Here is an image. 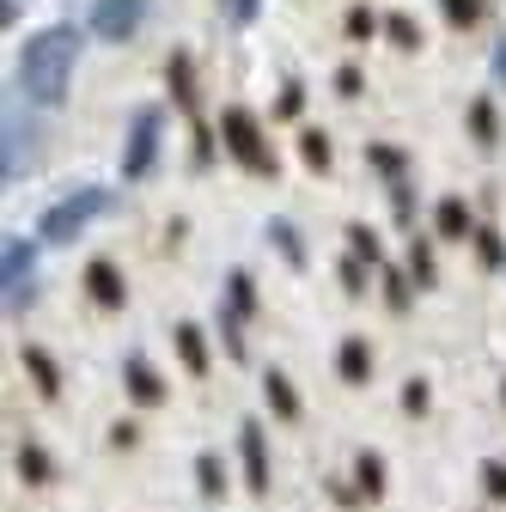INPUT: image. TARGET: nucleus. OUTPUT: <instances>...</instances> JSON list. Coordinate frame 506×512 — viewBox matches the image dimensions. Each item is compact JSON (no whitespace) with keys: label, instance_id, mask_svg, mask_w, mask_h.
<instances>
[{"label":"nucleus","instance_id":"a878e982","mask_svg":"<svg viewBox=\"0 0 506 512\" xmlns=\"http://www.w3.org/2000/svg\"><path fill=\"white\" fill-rule=\"evenodd\" d=\"M366 159H372V171H385V177H409V159L397 147H372Z\"/></svg>","mask_w":506,"mask_h":512},{"label":"nucleus","instance_id":"2f4dec72","mask_svg":"<svg viewBox=\"0 0 506 512\" xmlns=\"http://www.w3.org/2000/svg\"><path fill=\"white\" fill-rule=\"evenodd\" d=\"M482 488H488L494 500H506V464H482Z\"/></svg>","mask_w":506,"mask_h":512},{"label":"nucleus","instance_id":"7c9ffc66","mask_svg":"<svg viewBox=\"0 0 506 512\" xmlns=\"http://www.w3.org/2000/svg\"><path fill=\"white\" fill-rule=\"evenodd\" d=\"M385 31H391V43H403V49H415V43H421L415 19H403V13H397V19H385Z\"/></svg>","mask_w":506,"mask_h":512},{"label":"nucleus","instance_id":"c85d7f7f","mask_svg":"<svg viewBox=\"0 0 506 512\" xmlns=\"http://www.w3.org/2000/svg\"><path fill=\"white\" fill-rule=\"evenodd\" d=\"M476 256H482L488 269H500V263H506V244H500V232H488V226H482V232H476Z\"/></svg>","mask_w":506,"mask_h":512},{"label":"nucleus","instance_id":"c9c22d12","mask_svg":"<svg viewBox=\"0 0 506 512\" xmlns=\"http://www.w3.org/2000/svg\"><path fill=\"white\" fill-rule=\"evenodd\" d=\"M336 92H342V98H354V92H360V74H354V68H342V74H336Z\"/></svg>","mask_w":506,"mask_h":512},{"label":"nucleus","instance_id":"4c0bfd02","mask_svg":"<svg viewBox=\"0 0 506 512\" xmlns=\"http://www.w3.org/2000/svg\"><path fill=\"white\" fill-rule=\"evenodd\" d=\"M500 403H506V378H500Z\"/></svg>","mask_w":506,"mask_h":512},{"label":"nucleus","instance_id":"6e6552de","mask_svg":"<svg viewBox=\"0 0 506 512\" xmlns=\"http://www.w3.org/2000/svg\"><path fill=\"white\" fill-rule=\"evenodd\" d=\"M122 384H129V397H135L141 409H159V403H165V378H159L141 354H135L129 366H122Z\"/></svg>","mask_w":506,"mask_h":512},{"label":"nucleus","instance_id":"39448f33","mask_svg":"<svg viewBox=\"0 0 506 512\" xmlns=\"http://www.w3.org/2000/svg\"><path fill=\"white\" fill-rule=\"evenodd\" d=\"M0 281H7V311L31 305V281H37V244L31 238H7V244H0Z\"/></svg>","mask_w":506,"mask_h":512},{"label":"nucleus","instance_id":"f704fd0d","mask_svg":"<svg viewBox=\"0 0 506 512\" xmlns=\"http://www.w3.org/2000/svg\"><path fill=\"white\" fill-rule=\"evenodd\" d=\"M348 37H354V43L372 37V13H348Z\"/></svg>","mask_w":506,"mask_h":512},{"label":"nucleus","instance_id":"393cba45","mask_svg":"<svg viewBox=\"0 0 506 512\" xmlns=\"http://www.w3.org/2000/svg\"><path fill=\"white\" fill-rule=\"evenodd\" d=\"M470 135H476L482 147H494V104H488V98L470 104Z\"/></svg>","mask_w":506,"mask_h":512},{"label":"nucleus","instance_id":"72a5a7b5","mask_svg":"<svg viewBox=\"0 0 506 512\" xmlns=\"http://www.w3.org/2000/svg\"><path fill=\"white\" fill-rule=\"evenodd\" d=\"M257 7H263V0H226V13H232L238 25H250V19H257Z\"/></svg>","mask_w":506,"mask_h":512},{"label":"nucleus","instance_id":"423d86ee","mask_svg":"<svg viewBox=\"0 0 506 512\" xmlns=\"http://www.w3.org/2000/svg\"><path fill=\"white\" fill-rule=\"evenodd\" d=\"M147 7H153V0H92V37H104V43H129V37L141 31Z\"/></svg>","mask_w":506,"mask_h":512},{"label":"nucleus","instance_id":"dca6fc26","mask_svg":"<svg viewBox=\"0 0 506 512\" xmlns=\"http://www.w3.org/2000/svg\"><path fill=\"white\" fill-rule=\"evenodd\" d=\"M19 476H25L31 488L55 482V464H49V452H43V445H19Z\"/></svg>","mask_w":506,"mask_h":512},{"label":"nucleus","instance_id":"7ed1b4c3","mask_svg":"<svg viewBox=\"0 0 506 512\" xmlns=\"http://www.w3.org/2000/svg\"><path fill=\"white\" fill-rule=\"evenodd\" d=\"M220 135H226V153H232L244 171L275 177V153H269V141H263V128L250 122L244 110H226V116H220Z\"/></svg>","mask_w":506,"mask_h":512},{"label":"nucleus","instance_id":"9b49d317","mask_svg":"<svg viewBox=\"0 0 506 512\" xmlns=\"http://www.w3.org/2000/svg\"><path fill=\"white\" fill-rule=\"evenodd\" d=\"M263 397H269V409L281 415V421H299L305 409H299V391L287 384V372H263Z\"/></svg>","mask_w":506,"mask_h":512},{"label":"nucleus","instance_id":"5701e85b","mask_svg":"<svg viewBox=\"0 0 506 512\" xmlns=\"http://www.w3.org/2000/svg\"><path fill=\"white\" fill-rule=\"evenodd\" d=\"M409 281H415V287H439V275H433V250H427V244L409 250Z\"/></svg>","mask_w":506,"mask_h":512},{"label":"nucleus","instance_id":"f8f14e48","mask_svg":"<svg viewBox=\"0 0 506 512\" xmlns=\"http://www.w3.org/2000/svg\"><path fill=\"white\" fill-rule=\"evenodd\" d=\"M177 360H183V372L208 378V342H202V330H196V324H177Z\"/></svg>","mask_w":506,"mask_h":512},{"label":"nucleus","instance_id":"4be33fe9","mask_svg":"<svg viewBox=\"0 0 506 512\" xmlns=\"http://www.w3.org/2000/svg\"><path fill=\"white\" fill-rule=\"evenodd\" d=\"M196 482H202L208 500H220V494H226V470H220V458H196Z\"/></svg>","mask_w":506,"mask_h":512},{"label":"nucleus","instance_id":"2eb2a0df","mask_svg":"<svg viewBox=\"0 0 506 512\" xmlns=\"http://www.w3.org/2000/svg\"><path fill=\"white\" fill-rule=\"evenodd\" d=\"M336 372H342L348 384H366V378H372V354H366V342H342V348H336Z\"/></svg>","mask_w":506,"mask_h":512},{"label":"nucleus","instance_id":"473e14b6","mask_svg":"<svg viewBox=\"0 0 506 512\" xmlns=\"http://www.w3.org/2000/svg\"><path fill=\"white\" fill-rule=\"evenodd\" d=\"M403 409H409V415H421V409H427V384H421V378H409V384H403Z\"/></svg>","mask_w":506,"mask_h":512},{"label":"nucleus","instance_id":"6ab92c4d","mask_svg":"<svg viewBox=\"0 0 506 512\" xmlns=\"http://www.w3.org/2000/svg\"><path fill=\"white\" fill-rule=\"evenodd\" d=\"M354 470H360V494H372V500L385 494V458H378V452H360Z\"/></svg>","mask_w":506,"mask_h":512},{"label":"nucleus","instance_id":"aec40b11","mask_svg":"<svg viewBox=\"0 0 506 512\" xmlns=\"http://www.w3.org/2000/svg\"><path fill=\"white\" fill-rule=\"evenodd\" d=\"M226 299H232L244 317H257V287H250V275H244V269H232V275H226Z\"/></svg>","mask_w":506,"mask_h":512},{"label":"nucleus","instance_id":"ddd939ff","mask_svg":"<svg viewBox=\"0 0 506 512\" xmlns=\"http://www.w3.org/2000/svg\"><path fill=\"white\" fill-rule=\"evenodd\" d=\"M25 372H31V384H37V397H61V372H55V360L43 354V348H25Z\"/></svg>","mask_w":506,"mask_h":512},{"label":"nucleus","instance_id":"f03ea898","mask_svg":"<svg viewBox=\"0 0 506 512\" xmlns=\"http://www.w3.org/2000/svg\"><path fill=\"white\" fill-rule=\"evenodd\" d=\"M110 208V189H74V196H61L55 208H43V244H74L98 214Z\"/></svg>","mask_w":506,"mask_h":512},{"label":"nucleus","instance_id":"f3484780","mask_svg":"<svg viewBox=\"0 0 506 512\" xmlns=\"http://www.w3.org/2000/svg\"><path fill=\"white\" fill-rule=\"evenodd\" d=\"M269 244H275V250L287 256L293 269H305V238H299V232H293L287 220H269Z\"/></svg>","mask_w":506,"mask_h":512},{"label":"nucleus","instance_id":"cd10ccee","mask_svg":"<svg viewBox=\"0 0 506 512\" xmlns=\"http://www.w3.org/2000/svg\"><path fill=\"white\" fill-rule=\"evenodd\" d=\"M348 250L360 256V263H378V232L372 226H348Z\"/></svg>","mask_w":506,"mask_h":512},{"label":"nucleus","instance_id":"f257e3e1","mask_svg":"<svg viewBox=\"0 0 506 512\" xmlns=\"http://www.w3.org/2000/svg\"><path fill=\"white\" fill-rule=\"evenodd\" d=\"M74 61H80V31L74 25H49L37 31L25 49H19V92L31 104H61L68 98V80H74Z\"/></svg>","mask_w":506,"mask_h":512},{"label":"nucleus","instance_id":"412c9836","mask_svg":"<svg viewBox=\"0 0 506 512\" xmlns=\"http://www.w3.org/2000/svg\"><path fill=\"white\" fill-rule=\"evenodd\" d=\"M409 299H415V281H403V269H385V305L409 311Z\"/></svg>","mask_w":506,"mask_h":512},{"label":"nucleus","instance_id":"bb28decb","mask_svg":"<svg viewBox=\"0 0 506 512\" xmlns=\"http://www.w3.org/2000/svg\"><path fill=\"white\" fill-rule=\"evenodd\" d=\"M299 153H305V159H311V165H318V171H324V165H330V141H324V135H318V128H299Z\"/></svg>","mask_w":506,"mask_h":512},{"label":"nucleus","instance_id":"c756f323","mask_svg":"<svg viewBox=\"0 0 506 512\" xmlns=\"http://www.w3.org/2000/svg\"><path fill=\"white\" fill-rule=\"evenodd\" d=\"M366 269H372V263H360V256L348 250V263H342V287H348V293H366V281H372Z\"/></svg>","mask_w":506,"mask_h":512},{"label":"nucleus","instance_id":"20e7f679","mask_svg":"<svg viewBox=\"0 0 506 512\" xmlns=\"http://www.w3.org/2000/svg\"><path fill=\"white\" fill-rule=\"evenodd\" d=\"M159 135H165L159 104H141L135 122H129V147H122V177H129V183H141V177L153 171V159H159Z\"/></svg>","mask_w":506,"mask_h":512},{"label":"nucleus","instance_id":"b1692460","mask_svg":"<svg viewBox=\"0 0 506 512\" xmlns=\"http://www.w3.org/2000/svg\"><path fill=\"white\" fill-rule=\"evenodd\" d=\"M439 13H446L458 31H470V25L482 19V0H439Z\"/></svg>","mask_w":506,"mask_h":512},{"label":"nucleus","instance_id":"0eeeda50","mask_svg":"<svg viewBox=\"0 0 506 512\" xmlns=\"http://www.w3.org/2000/svg\"><path fill=\"white\" fill-rule=\"evenodd\" d=\"M238 458H244V488L250 494H269V445H263V427L257 421L238 427Z\"/></svg>","mask_w":506,"mask_h":512},{"label":"nucleus","instance_id":"1a4fd4ad","mask_svg":"<svg viewBox=\"0 0 506 512\" xmlns=\"http://www.w3.org/2000/svg\"><path fill=\"white\" fill-rule=\"evenodd\" d=\"M31 122H19V116H7V153H0V177L7 183H19L25 171H31Z\"/></svg>","mask_w":506,"mask_h":512},{"label":"nucleus","instance_id":"e433bc0d","mask_svg":"<svg viewBox=\"0 0 506 512\" xmlns=\"http://www.w3.org/2000/svg\"><path fill=\"white\" fill-rule=\"evenodd\" d=\"M494 80L506 86V37H500V49H494Z\"/></svg>","mask_w":506,"mask_h":512},{"label":"nucleus","instance_id":"9d476101","mask_svg":"<svg viewBox=\"0 0 506 512\" xmlns=\"http://www.w3.org/2000/svg\"><path fill=\"white\" fill-rule=\"evenodd\" d=\"M86 293H92L98 305H110V311H116L122 299H129V287H122V269L110 263V256H98V263L86 269Z\"/></svg>","mask_w":506,"mask_h":512},{"label":"nucleus","instance_id":"a211bd4d","mask_svg":"<svg viewBox=\"0 0 506 512\" xmlns=\"http://www.w3.org/2000/svg\"><path fill=\"white\" fill-rule=\"evenodd\" d=\"M171 98L183 110H196V80H189V55H171Z\"/></svg>","mask_w":506,"mask_h":512},{"label":"nucleus","instance_id":"4468645a","mask_svg":"<svg viewBox=\"0 0 506 512\" xmlns=\"http://www.w3.org/2000/svg\"><path fill=\"white\" fill-rule=\"evenodd\" d=\"M433 232H439V238H470V232H476V226H470V208L446 196V202L433 208Z\"/></svg>","mask_w":506,"mask_h":512}]
</instances>
